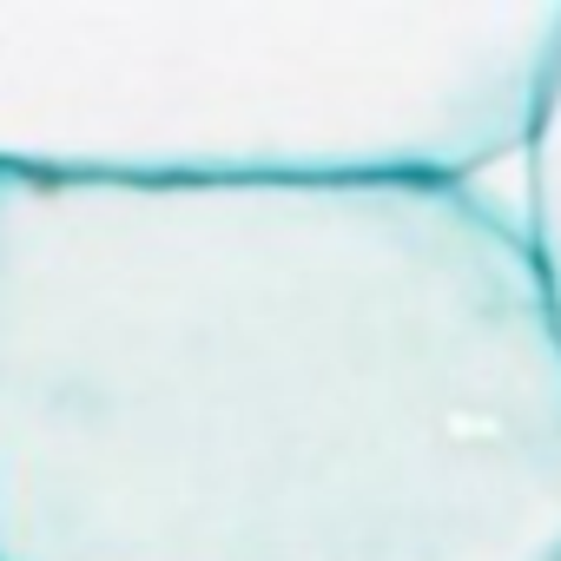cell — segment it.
I'll list each match as a JSON object with an SVG mask.
<instances>
[{
    "instance_id": "obj_1",
    "label": "cell",
    "mask_w": 561,
    "mask_h": 561,
    "mask_svg": "<svg viewBox=\"0 0 561 561\" xmlns=\"http://www.w3.org/2000/svg\"><path fill=\"white\" fill-rule=\"evenodd\" d=\"M0 561H561L528 218L0 172Z\"/></svg>"
},
{
    "instance_id": "obj_3",
    "label": "cell",
    "mask_w": 561,
    "mask_h": 561,
    "mask_svg": "<svg viewBox=\"0 0 561 561\" xmlns=\"http://www.w3.org/2000/svg\"><path fill=\"white\" fill-rule=\"evenodd\" d=\"M522 218H528V238L541 251V271H548L554 305H561V80H554L548 119L522 159Z\"/></svg>"
},
{
    "instance_id": "obj_2",
    "label": "cell",
    "mask_w": 561,
    "mask_h": 561,
    "mask_svg": "<svg viewBox=\"0 0 561 561\" xmlns=\"http://www.w3.org/2000/svg\"><path fill=\"white\" fill-rule=\"evenodd\" d=\"M554 80L561 0H0V172L476 185Z\"/></svg>"
}]
</instances>
